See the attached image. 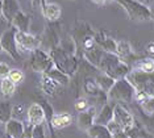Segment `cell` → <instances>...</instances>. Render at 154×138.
<instances>
[{
    "instance_id": "obj_1",
    "label": "cell",
    "mask_w": 154,
    "mask_h": 138,
    "mask_svg": "<svg viewBox=\"0 0 154 138\" xmlns=\"http://www.w3.org/2000/svg\"><path fill=\"white\" fill-rule=\"evenodd\" d=\"M97 69L103 70V74H106L113 80L122 79L128 75V72L131 71V67L125 65L124 62L120 61V58H117L112 53H103L100 59V63L97 66Z\"/></svg>"
},
{
    "instance_id": "obj_2",
    "label": "cell",
    "mask_w": 154,
    "mask_h": 138,
    "mask_svg": "<svg viewBox=\"0 0 154 138\" xmlns=\"http://www.w3.org/2000/svg\"><path fill=\"white\" fill-rule=\"evenodd\" d=\"M120 7L125 11L128 19L133 23H146L153 20V11L152 8L140 4L134 0H116Z\"/></svg>"
},
{
    "instance_id": "obj_3",
    "label": "cell",
    "mask_w": 154,
    "mask_h": 138,
    "mask_svg": "<svg viewBox=\"0 0 154 138\" xmlns=\"http://www.w3.org/2000/svg\"><path fill=\"white\" fill-rule=\"evenodd\" d=\"M125 79L132 84L137 92H142V94L148 95V96H154V87H153V72H143L140 70H131Z\"/></svg>"
},
{
    "instance_id": "obj_4",
    "label": "cell",
    "mask_w": 154,
    "mask_h": 138,
    "mask_svg": "<svg viewBox=\"0 0 154 138\" xmlns=\"http://www.w3.org/2000/svg\"><path fill=\"white\" fill-rule=\"evenodd\" d=\"M134 94L136 90L132 87V84L128 82L125 78L119 80H115L113 86L109 91L107 92V97L108 100L116 103H131L134 100Z\"/></svg>"
},
{
    "instance_id": "obj_5",
    "label": "cell",
    "mask_w": 154,
    "mask_h": 138,
    "mask_svg": "<svg viewBox=\"0 0 154 138\" xmlns=\"http://www.w3.org/2000/svg\"><path fill=\"white\" fill-rule=\"evenodd\" d=\"M49 57L51 58L54 66L57 67L58 70H61L63 74H66L67 76H70L71 74L75 72L76 67H78V63H76L75 58L71 54L63 51L61 48H55L50 51Z\"/></svg>"
},
{
    "instance_id": "obj_6",
    "label": "cell",
    "mask_w": 154,
    "mask_h": 138,
    "mask_svg": "<svg viewBox=\"0 0 154 138\" xmlns=\"http://www.w3.org/2000/svg\"><path fill=\"white\" fill-rule=\"evenodd\" d=\"M112 113H113L112 121L116 122L117 125H120L125 132H128V130H131L133 126H136V121H134L133 115L122 103H116V104H113V107H112Z\"/></svg>"
},
{
    "instance_id": "obj_7",
    "label": "cell",
    "mask_w": 154,
    "mask_h": 138,
    "mask_svg": "<svg viewBox=\"0 0 154 138\" xmlns=\"http://www.w3.org/2000/svg\"><path fill=\"white\" fill-rule=\"evenodd\" d=\"M30 66L34 71L45 74L50 67L54 66V63L48 53H45L41 49H36V50L30 51Z\"/></svg>"
},
{
    "instance_id": "obj_8",
    "label": "cell",
    "mask_w": 154,
    "mask_h": 138,
    "mask_svg": "<svg viewBox=\"0 0 154 138\" xmlns=\"http://www.w3.org/2000/svg\"><path fill=\"white\" fill-rule=\"evenodd\" d=\"M15 42L17 50L21 51H33L36 49H40L41 41L36 36L28 33V32H16L15 34Z\"/></svg>"
},
{
    "instance_id": "obj_9",
    "label": "cell",
    "mask_w": 154,
    "mask_h": 138,
    "mask_svg": "<svg viewBox=\"0 0 154 138\" xmlns=\"http://www.w3.org/2000/svg\"><path fill=\"white\" fill-rule=\"evenodd\" d=\"M16 29L13 26H9L4 33L0 36V45H2V50L7 51L13 59L19 61L20 59V53L16 48V42H15V34Z\"/></svg>"
},
{
    "instance_id": "obj_10",
    "label": "cell",
    "mask_w": 154,
    "mask_h": 138,
    "mask_svg": "<svg viewBox=\"0 0 154 138\" xmlns=\"http://www.w3.org/2000/svg\"><path fill=\"white\" fill-rule=\"evenodd\" d=\"M26 120L29 121L30 126L38 125V124H44L46 121V113H45V109L42 108V105L37 104V103L30 105V107L26 109Z\"/></svg>"
},
{
    "instance_id": "obj_11",
    "label": "cell",
    "mask_w": 154,
    "mask_h": 138,
    "mask_svg": "<svg viewBox=\"0 0 154 138\" xmlns=\"http://www.w3.org/2000/svg\"><path fill=\"white\" fill-rule=\"evenodd\" d=\"M96 115V108L95 107H88L86 111L80 112L76 117V124H78V128L82 130H88L91 126L94 125V120H95Z\"/></svg>"
},
{
    "instance_id": "obj_12",
    "label": "cell",
    "mask_w": 154,
    "mask_h": 138,
    "mask_svg": "<svg viewBox=\"0 0 154 138\" xmlns=\"http://www.w3.org/2000/svg\"><path fill=\"white\" fill-rule=\"evenodd\" d=\"M20 12V5L17 0H2V17L8 24L12 23L13 17Z\"/></svg>"
},
{
    "instance_id": "obj_13",
    "label": "cell",
    "mask_w": 154,
    "mask_h": 138,
    "mask_svg": "<svg viewBox=\"0 0 154 138\" xmlns=\"http://www.w3.org/2000/svg\"><path fill=\"white\" fill-rule=\"evenodd\" d=\"M115 55H116L117 58H120V61L124 62L125 65H128L129 61H133V59H134L133 49H132L131 44L127 42V41H119L117 42L116 44V50H115Z\"/></svg>"
},
{
    "instance_id": "obj_14",
    "label": "cell",
    "mask_w": 154,
    "mask_h": 138,
    "mask_svg": "<svg viewBox=\"0 0 154 138\" xmlns=\"http://www.w3.org/2000/svg\"><path fill=\"white\" fill-rule=\"evenodd\" d=\"M5 133L9 138H25V125L19 120H8L5 122Z\"/></svg>"
},
{
    "instance_id": "obj_15",
    "label": "cell",
    "mask_w": 154,
    "mask_h": 138,
    "mask_svg": "<svg viewBox=\"0 0 154 138\" xmlns=\"http://www.w3.org/2000/svg\"><path fill=\"white\" fill-rule=\"evenodd\" d=\"M72 122V116L69 112H62V113H54L50 118V124L54 129L61 130L71 125Z\"/></svg>"
},
{
    "instance_id": "obj_16",
    "label": "cell",
    "mask_w": 154,
    "mask_h": 138,
    "mask_svg": "<svg viewBox=\"0 0 154 138\" xmlns=\"http://www.w3.org/2000/svg\"><path fill=\"white\" fill-rule=\"evenodd\" d=\"M113 118V113H112V105L109 104H104L99 112H96L95 120L94 124L95 125H101V126H107L108 124L112 121Z\"/></svg>"
},
{
    "instance_id": "obj_17",
    "label": "cell",
    "mask_w": 154,
    "mask_h": 138,
    "mask_svg": "<svg viewBox=\"0 0 154 138\" xmlns=\"http://www.w3.org/2000/svg\"><path fill=\"white\" fill-rule=\"evenodd\" d=\"M61 88L62 87L59 86L58 83H55L54 80H51L49 76L42 74V76H41V90H42L48 96H55Z\"/></svg>"
},
{
    "instance_id": "obj_18",
    "label": "cell",
    "mask_w": 154,
    "mask_h": 138,
    "mask_svg": "<svg viewBox=\"0 0 154 138\" xmlns=\"http://www.w3.org/2000/svg\"><path fill=\"white\" fill-rule=\"evenodd\" d=\"M29 24H30V17L20 11L17 15L13 17L12 23H11V26H13L17 32H28L29 29Z\"/></svg>"
},
{
    "instance_id": "obj_19",
    "label": "cell",
    "mask_w": 154,
    "mask_h": 138,
    "mask_svg": "<svg viewBox=\"0 0 154 138\" xmlns=\"http://www.w3.org/2000/svg\"><path fill=\"white\" fill-rule=\"evenodd\" d=\"M45 75L49 76L51 80H54L55 83H58L61 87H66L69 84V80H70V76H67L66 74H63L61 70H58L55 66L50 67V69L45 72Z\"/></svg>"
},
{
    "instance_id": "obj_20",
    "label": "cell",
    "mask_w": 154,
    "mask_h": 138,
    "mask_svg": "<svg viewBox=\"0 0 154 138\" xmlns=\"http://www.w3.org/2000/svg\"><path fill=\"white\" fill-rule=\"evenodd\" d=\"M42 13L46 20L54 23L61 17V7L57 3H46L42 7Z\"/></svg>"
},
{
    "instance_id": "obj_21",
    "label": "cell",
    "mask_w": 154,
    "mask_h": 138,
    "mask_svg": "<svg viewBox=\"0 0 154 138\" xmlns=\"http://www.w3.org/2000/svg\"><path fill=\"white\" fill-rule=\"evenodd\" d=\"M103 53H104L103 50H100L96 45H94L92 48L86 49L85 53H83V55H85V58L91 63V65H94L95 67H97V66H99V63H100V59H101Z\"/></svg>"
},
{
    "instance_id": "obj_22",
    "label": "cell",
    "mask_w": 154,
    "mask_h": 138,
    "mask_svg": "<svg viewBox=\"0 0 154 138\" xmlns=\"http://www.w3.org/2000/svg\"><path fill=\"white\" fill-rule=\"evenodd\" d=\"M87 134H88L90 138H112L106 126L95 125V124L87 130Z\"/></svg>"
},
{
    "instance_id": "obj_23",
    "label": "cell",
    "mask_w": 154,
    "mask_h": 138,
    "mask_svg": "<svg viewBox=\"0 0 154 138\" xmlns=\"http://www.w3.org/2000/svg\"><path fill=\"white\" fill-rule=\"evenodd\" d=\"M95 83H96V86L100 91H104L107 94V92L112 88V86H113L115 80L112 79V78H109L108 75H106V74H100L99 76H96Z\"/></svg>"
},
{
    "instance_id": "obj_24",
    "label": "cell",
    "mask_w": 154,
    "mask_h": 138,
    "mask_svg": "<svg viewBox=\"0 0 154 138\" xmlns=\"http://www.w3.org/2000/svg\"><path fill=\"white\" fill-rule=\"evenodd\" d=\"M16 91V84L9 79L8 76L3 78L2 82H0V92L4 95L5 97H11Z\"/></svg>"
},
{
    "instance_id": "obj_25",
    "label": "cell",
    "mask_w": 154,
    "mask_h": 138,
    "mask_svg": "<svg viewBox=\"0 0 154 138\" xmlns=\"http://www.w3.org/2000/svg\"><path fill=\"white\" fill-rule=\"evenodd\" d=\"M106 128H107L108 132H109V134H111L112 138H128L127 132H125V130L122 129L120 125H117L116 122L111 121V122L106 126Z\"/></svg>"
},
{
    "instance_id": "obj_26",
    "label": "cell",
    "mask_w": 154,
    "mask_h": 138,
    "mask_svg": "<svg viewBox=\"0 0 154 138\" xmlns=\"http://www.w3.org/2000/svg\"><path fill=\"white\" fill-rule=\"evenodd\" d=\"M11 112L12 105L9 103H0V121L2 124H5L8 120H11Z\"/></svg>"
},
{
    "instance_id": "obj_27",
    "label": "cell",
    "mask_w": 154,
    "mask_h": 138,
    "mask_svg": "<svg viewBox=\"0 0 154 138\" xmlns=\"http://www.w3.org/2000/svg\"><path fill=\"white\" fill-rule=\"evenodd\" d=\"M30 138H46V128H45V122L32 126V129H30Z\"/></svg>"
},
{
    "instance_id": "obj_28",
    "label": "cell",
    "mask_w": 154,
    "mask_h": 138,
    "mask_svg": "<svg viewBox=\"0 0 154 138\" xmlns=\"http://www.w3.org/2000/svg\"><path fill=\"white\" fill-rule=\"evenodd\" d=\"M134 70H140V71H143V72H153V70H154L153 59L152 58L142 59L141 62H138L137 65H136Z\"/></svg>"
},
{
    "instance_id": "obj_29",
    "label": "cell",
    "mask_w": 154,
    "mask_h": 138,
    "mask_svg": "<svg viewBox=\"0 0 154 138\" xmlns=\"http://www.w3.org/2000/svg\"><path fill=\"white\" fill-rule=\"evenodd\" d=\"M26 116V111L25 107L23 104H17V105H12V112H11V118L13 120H19L23 122V116Z\"/></svg>"
},
{
    "instance_id": "obj_30",
    "label": "cell",
    "mask_w": 154,
    "mask_h": 138,
    "mask_svg": "<svg viewBox=\"0 0 154 138\" xmlns=\"http://www.w3.org/2000/svg\"><path fill=\"white\" fill-rule=\"evenodd\" d=\"M8 78H9V79H11L15 84H20V83L24 82V79H25V75H24L23 70L13 69V70H9Z\"/></svg>"
},
{
    "instance_id": "obj_31",
    "label": "cell",
    "mask_w": 154,
    "mask_h": 138,
    "mask_svg": "<svg viewBox=\"0 0 154 138\" xmlns=\"http://www.w3.org/2000/svg\"><path fill=\"white\" fill-rule=\"evenodd\" d=\"M138 104L141 105V108L148 113V115H153V111H154V97L153 96L145 97L142 101H140Z\"/></svg>"
},
{
    "instance_id": "obj_32",
    "label": "cell",
    "mask_w": 154,
    "mask_h": 138,
    "mask_svg": "<svg viewBox=\"0 0 154 138\" xmlns=\"http://www.w3.org/2000/svg\"><path fill=\"white\" fill-rule=\"evenodd\" d=\"M85 91L87 92L88 95H94V96H96L97 94H99V88H97L96 83L94 79H87L85 82Z\"/></svg>"
},
{
    "instance_id": "obj_33",
    "label": "cell",
    "mask_w": 154,
    "mask_h": 138,
    "mask_svg": "<svg viewBox=\"0 0 154 138\" xmlns=\"http://www.w3.org/2000/svg\"><path fill=\"white\" fill-rule=\"evenodd\" d=\"M74 107H75V109H76V112H79V113L83 112V111H86V109L90 107L88 100H87L86 97H79V99H76Z\"/></svg>"
},
{
    "instance_id": "obj_34",
    "label": "cell",
    "mask_w": 154,
    "mask_h": 138,
    "mask_svg": "<svg viewBox=\"0 0 154 138\" xmlns=\"http://www.w3.org/2000/svg\"><path fill=\"white\" fill-rule=\"evenodd\" d=\"M9 66L7 65L4 62H0V79H3V78H7L9 74Z\"/></svg>"
},
{
    "instance_id": "obj_35",
    "label": "cell",
    "mask_w": 154,
    "mask_h": 138,
    "mask_svg": "<svg viewBox=\"0 0 154 138\" xmlns=\"http://www.w3.org/2000/svg\"><path fill=\"white\" fill-rule=\"evenodd\" d=\"M134 2H137V3H140V4L148 7V8H152V5H153V0H134Z\"/></svg>"
},
{
    "instance_id": "obj_36",
    "label": "cell",
    "mask_w": 154,
    "mask_h": 138,
    "mask_svg": "<svg viewBox=\"0 0 154 138\" xmlns=\"http://www.w3.org/2000/svg\"><path fill=\"white\" fill-rule=\"evenodd\" d=\"M32 2H33V4L34 5H41V8H42V7L45 5V4H46V0H32Z\"/></svg>"
},
{
    "instance_id": "obj_37",
    "label": "cell",
    "mask_w": 154,
    "mask_h": 138,
    "mask_svg": "<svg viewBox=\"0 0 154 138\" xmlns=\"http://www.w3.org/2000/svg\"><path fill=\"white\" fill-rule=\"evenodd\" d=\"M92 3H95V4H97V5H103L104 4V0H91Z\"/></svg>"
},
{
    "instance_id": "obj_38",
    "label": "cell",
    "mask_w": 154,
    "mask_h": 138,
    "mask_svg": "<svg viewBox=\"0 0 154 138\" xmlns=\"http://www.w3.org/2000/svg\"><path fill=\"white\" fill-rule=\"evenodd\" d=\"M148 51L150 53V54H153V42H150L149 44V50Z\"/></svg>"
},
{
    "instance_id": "obj_39",
    "label": "cell",
    "mask_w": 154,
    "mask_h": 138,
    "mask_svg": "<svg viewBox=\"0 0 154 138\" xmlns=\"http://www.w3.org/2000/svg\"><path fill=\"white\" fill-rule=\"evenodd\" d=\"M111 2H115V0H104V4H108V3H111Z\"/></svg>"
},
{
    "instance_id": "obj_40",
    "label": "cell",
    "mask_w": 154,
    "mask_h": 138,
    "mask_svg": "<svg viewBox=\"0 0 154 138\" xmlns=\"http://www.w3.org/2000/svg\"><path fill=\"white\" fill-rule=\"evenodd\" d=\"M0 16H2V0H0Z\"/></svg>"
},
{
    "instance_id": "obj_41",
    "label": "cell",
    "mask_w": 154,
    "mask_h": 138,
    "mask_svg": "<svg viewBox=\"0 0 154 138\" xmlns=\"http://www.w3.org/2000/svg\"><path fill=\"white\" fill-rule=\"evenodd\" d=\"M0 51H3V50H2V45H0Z\"/></svg>"
},
{
    "instance_id": "obj_42",
    "label": "cell",
    "mask_w": 154,
    "mask_h": 138,
    "mask_svg": "<svg viewBox=\"0 0 154 138\" xmlns=\"http://www.w3.org/2000/svg\"><path fill=\"white\" fill-rule=\"evenodd\" d=\"M0 125H2V121H0Z\"/></svg>"
}]
</instances>
